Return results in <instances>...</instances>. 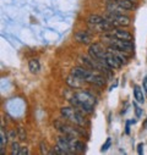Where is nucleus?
Listing matches in <instances>:
<instances>
[{
	"label": "nucleus",
	"instance_id": "f257e3e1",
	"mask_svg": "<svg viewBox=\"0 0 147 155\" xmlns=\"http://www.w3.org/2000/svg\"><path fill=\"white\" fill-rule=\"evenodd\" d=\"M69 100H70L72 106L77 107L84 114H92L93 112V107H94V105L97 103L96 98L90 92H86V91L75 92Z\"/></svg>",
	"mask_w": 147,
	"mask_h": 155
},
{
	"label": "nucleus",
	"instance_id": "f03ea898",
	"mask_svg": "<svg viewBox=\"0 0 147 155\" xmlns=\"http://www.w3.org/2000/svg\"><path fill=\"white\" fill-rule=\"evenodd\" d=\"M71 74L79 77V78H81L84 82H88V83H92V84L98 86V87H102L105 84V77L102 73L88 70L84 66L74 67L71 70Z\"/></svg>",
	"mask_w": 147,
	"mask_h": 155
},
{
	"label": "nucleus",
	"instance_id": "7ed1b4c3",
	"mask_svg": "<svg viewBox=\"0 0 147 155\" xmlns=\"http://www.w3.org/2000/svg\"><path fill=\"white\" fill-rule=\"evenodd\" d=\"M60 114L61 116L67 120L69 122L76 125V126H80V127H85L87 125V121L84 116V112L81 110H79L77 107L75 106H65V107H61L60 110Z\"/></svg>",
	"mask_w": 147,
	"mask_h": 155
},
{
	"label": "nucleus",
	"instance_id": "20e7f679",
	"mask_svg": "<svg viewBox=\"0 0 147 155\" xmlns=\"http://www.w3.org/2000/svg\"><path fill=\"white\" fill-rule=\"evenodd\" d=\"M102 41L104 44H107L110 48H115L118 50L125 51V53H131L134 50V43L130 41H123V39H118V38L110 37L109 34L104 33L102 35Z\"/></svg>",
	"mask_w": 147,
	"mask_h": 155
},
{
	"label": "nucleus",
	"instance_id": "39448f33",
	"mask_svg": "<svg viewBox=\"0 0 147 155\" xmlns=\"http://www.w3.org/2000/svg\"><path fill=\"white\" fill-rule=\"evenodd\" d=\"M87 23H88L90 28L93 29V31H96V32L107 33V32L113 29V26L105 20L104 16L102 17V16H98V15H91L87 18Z\"/></svg>",
	"mask_w": 147,
	"mask_h": 155
},
{
	"label": "nucleus",
	"instance_id": "423d86ee",
	"mask_svg": "<svg viewBox=\"0 0 147 155\" xmlns=\"http://www.w3.org/2000/svg\"><path fill=\"white\" fill-rule=\"evenodd\" d=\"M55 127L58 128V131L64 134V136H67L70 138H74V139H77L82 136V131H80L79 128H75L70 125H66V124H63V122H59V121H55Z\"/></svg>",
	"mask_w": 147,
	"mask_h": 155
},
{
	"label": "nucleus",
	"instance_id": "0eeeda50",
	"mask_svg": "<svg viewBox=\"0 0 147 155\" xmlns=\"http://www.w3.org/2000/svg\"><path fill=\"white\" fill-rule=\"evenodd\" d=\"M104 17L113 27H126L130 25V18L126 15H115L108 12Z\"/></svg>",
	"mask_w": 147,
	"mask_h": 155
},
{
	"label": "nucleus",
	"instance_id": "6e6552de",
	"mask_svg": "<svg viewBox=\"0 0 147 155\" xmlns=\"http://www.w3.org/2000/svg\"><path fill=\"white\" fill-rule=\"evenodd\" d=\"M88 53L92 58L97 59L98 61H103L104 58L107 56L108 54V49L104 48L102 44H98V43H94V44H91L90 45V49H88Z\"/></svg>",
	"mask_w": 147,
	"mask_h": 155
},
{
	"label": "nucleus",
	"instance_id": "1a4fd4ad",
	"mask_svg": "<svg viewBox=\"0 0 147 155\" xmlns=\"http://www.w3.org/2000/svg\"><path fill=\"white\" fill-rule=\"evenodd\" d=\"M107 34H109L110 37H114V38H118V39H123V41H130L132 42V34L128 31H124L121 28H113L112 31L107 32Z\"/></svg>",
	"mask_w": 147,
	"mask_h": 155
},
{
	"label": "nucleus",
	"instance_id": "9d476101",
	"mask_svg": "<svg viewBox=\"0 0 147 155\" xmlns=\"http://www.w3.org/2000/svg\"><path fill=\"white\" fill-rule=\"evenodd\" d=\"M107 11L109 14H115V15H125L126 9L121 8L120 5H118L117 3H114L113 0H108L107 3Z\"/></svg>",
	"mask_w": 147,
	"mask_h": 155
},
{
	"label": "nucleus",
	"instance_id": "9b49d317",
	"mask_svg": "<svg viewBox=\"0 0 147 155\" xmlns=\"http://www.w3.org/2000/svg\"><path fill=\"white\" fill-rule=\"evenodd\" d=\"M75 39L79 42V43H84V44H87L91 42L92 39V34L87 31H80L75 34Z\"/></svg>",
	"mask_w": 147,
	"mask_h": 155
},
{
	"label": "nucleus",
	"instance_id": "f8f14e48",
	"mask_svg": "<svg viewBox=\"0 0 147 155\" xmlns=\"http://www.w3.org/2000/svg\"><path fill=\"white\" fill-rule=\"evenodd\" d=\"M66 83H67L71 88H80V87L82 86L84 81H82L81 78H79V77H76V76H74V74L70 73V76L66 78Z\"/></svg>",
	"mask_w": 147,
	"mask_h": 155
},
{
	"label": "nucleus",
	"instance_id": "ddd939ff",
	"mask_svg": "<svg viewBox=\"0 0 147 155\" xmlns=\"http://www.w3.org/2000/svg\"><path fill=\"white\" fill-rule=\"evenodd\" d=\"M114 3H117L118 5H120L121 8L126 9V10H131L135 8L136 3H135V0H113Z\"/></svg>",
	"mask_w": 147,
	"mask_h": 155
},
{
	"label": "nucleus",
	"instance_id": "4468645a",
	"mask_svg": "<svg viewBox=\"0 0 147 155\" xmlns=\"http://www.w3.org/2000/svg\"><path fill=\"white\" fill-rule=\"evenodd\" d=\"M134 97H135V99H136V101L137 103H140V104H143L145 103V95H143V91L141 89V87H138V86H134Z\"/></svg>",
	"mask_w": 147,
	"mask_h": 155
},
{
	"label": "nucleus",
	"instance_id": "2eb2a0df",
	"mask_svg": "<svg viewBox=\"0 0 147 155\" xmlns=\"http://www.w3.org/2000/svg\"><path fill=\"white\" fill-rule=\"evenodd\" d=\"M28 68H29V71H31L32 73H38L39 70H41V64H39L38 59H32V60H29V62H28Z\"/></svg>",
	"mask_w": 147,
	"mask_h": 155
},
{
	"label": "nucleus",
	"instance_id": "dca6fc26",
	"mask_svg": "<svg viewBox=\"0 0 147 155\" xmlns=\"http://www.w3.org/2000/svg\"><path fill=\"white\" fill-rule=\"evenodd\" d=\"M132 106L135 107V114H136V116H137V117H141V116H142V109L137 105V101H135V103L132 104Z\"/></svg>",
	"mask_w": 147,
	"mask_h": 155
},
{
	"label": "nucleus",
	"instance_id": "f3484780",
	"mask_svg": "<svg viewBox=\"0 0 147 155\" xmlns=\"http://www.w3.org/2000/svg\"><path fill=\"white\" fill-rule=\"evenodd\" d=\"M19 150H20V145L17 143H14L11 149V155H19Z\"/></svg>",
	"mask_w": 147,
	"mask_h": 155
},
{
	"label": "nucleus",
	"instance_id": "a211bd4d",
	"mask_svg": "<svg viewBox=\"0 0 147 155\" xmlns=\"http://www.w3.org/2000/svg\"><path fill=\"white\" fill-rule=\"evenodd\" d=\"M27 154H29L28 149H27L26 147H20V150H19V155H27Z\"/></svg>",
	"mask_w": 147,
	"mask_h": 155
},
{
	"label": "nucleus",
	"instance_id": "6ab92c4d",
	"mask_svg": "<svg viewBox=\"0 0 147 155\" xmlns=\"http://www.w3.org/2000/svg\"><path fill=\"white\" fill-rule=\"evenodd\" d=\"M110 143H112V139H110V138H108V139H107V142L103 144V147H102V149H101V150H102V151H105V150L109 148Z\"/></svg>",
	"mask_w": 147,
	"mask_h": 155
},
{
	"label": "nucleus",
	"instance_id": "aec40b11",
	"mask_svg": "<svg viewBox=\"0 0 147 155\" xmlns=\"http://www.w3.org/2000/svg\"><path fill=\"white\" fill-rule=\"evenodd\" d=\"M6 144V136L4 134V131L2 130V147H4Z\"/></svg>",
	"mask_w": 147,
	"mask_h": 155
},
{
	"label": "nucleus",
	"instance_id": "412c9836",
	"mask_svg": "<svg viewBox=\"0 0 147 155\" xmlns=\"http://www.w3.org/2000/svg\"><path fill=\"white\" fill-rule=\"evenodd\" d=\"M137 153H138L140 155L143 153V144H142V143H140V144L137 145Z\"/></svg>",
	"mask_w": 147,
	"mask_h": 155
},
{
	"label": "nucleus",
	"instance_id": "4be33fe9",
	"mask_svg": "<svg viewBox=\"0 0 147 155\" xmlns=\"http://www.w3.org/2000/svg\"><path fill=\"white\" fill-rule=\"evenodd\" d=\"M142 88H143V91H145V92H146V94H147V77H145V80H143Z\"/></svg>",
	"mask_w": 147,
	"mask_h": 155
},
{
	"label": "nucleus",
	"instance_id": "5701e85b",
	"mask_svg": "<svg viewBox=\"0 0 147 155\" xmlns=\"http://www.w3.org/2000/svg\"><path fill=\"white\" fill-rule=\"evenodd\" d=\"M145 126H146V127H147V120H146V122H145Z\"/></svg>",
	"mask_w": 147,
	"mask_h": 155
}]
</instances>
